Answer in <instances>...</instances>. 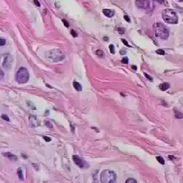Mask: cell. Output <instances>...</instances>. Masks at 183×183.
I'll return each instance as SVG.
<instances>
[{
	"mask_svg": "<svg viewBox=\"0 0 183 183\" xmlns=\"http://www.w3.org/2000/svg\"><path fill=\"white\" fill-rule=\"evenodd\" d=\"M70 33H71V35H73V37H77V36H78V34H77L76 32H75V30H71V32H70Z\"/></svg>",
	"mask_w": 183,
	"mask_h": 183,
	"instance_id": "cell-26",
	"label": "cell"
},
{
	"mask_svg": "<svg viewBox=\"0 0 183 183\" xmlns=\"http://www.w3.org/2000/svg\"><path fill=\"white\" fill-rule=\"evenodd\" d=\"M175 114L176 118H177V119H182V118H183V114L181 113L179 111L176 110V109L175 110Z\"/></svg>",
	"mask_w": 183,
	"mask_h": 183,
	"instance_id": "cell-13",
	"label": "cell"
},
{
	"mask_svg": "<svg viewBox=\"0 0 183 183\" xmlns=\"http://www.w3.org/2000/svg\"><path fill=\"white\" fill-rule=\"evenodd\" d=\"M156 53L158 54H160V55H164L165 54V52L163 50H162V49H158V50L156 51Z\"/></svg>",
	"mask_w": 183,
	"mask_h": 183,
	"instance_id": "cell-19",
	"label": "cell"
},
{
	"mask_svg": "<svg viewBox=\"0 0 183 183\" xmlns=\"http://www.w3.org/2000/svg\"><path fill=\"white\" fill-rule=\"evenodd\" d=\"M73 161L75 162V164H76L77 166H78L79 167H81V168H84V167L87 166L86 162H84L83 160H82L81 158H79L78 155H73Z\"/></svg>",
	"mask_w": 183,
	"mask_h": 183,
	"instance_id": "cell-8",
	"label": "cell"
},
{
	"mask_svg": "<svg viewBox=\"0 0 183 183\" xmlns=\"http://www.w3.org/2000/svg\"><path fill=\"white\" fill-rule=\"evenodd\" d=\"M177 1H179V2H183V0H177Z\"/></svg>",
	"mask_w": 183,
	"mask_h": 183,
	"instance_id": "cell-35",
	"label": "cell"
},
{
	"mask_svg": "<svg viewBox=\"0 0 183 183\" xmlns=\"http://www.w3.org/2000/svg\"><path fill=\"white\" fill-rule=\"evenodd\" d=\"M124 18L125 19V20H126L128 22H131V20H130V18H129V17H128V15H124Z\"/></svg>",
	"mask_w": 183,
	"mask_h": 183,
	"instance_id": "cell-28",
	"label": "cell"
},
{
	"mask_svg": "<svg viewBox=\"0 0 183 183\" xmlns=\"http://www.w3.org/2000/svg\"><path fill=\"white\" fill-rule=\"evenodd\" d=\"M3 155L5 156L6 158H9L10 160H12V161H17L18 158L15 155H14L13 154H12V153H4L3 154Z\"/></svg>",
	"mask_w": 183,
	"mask_h": 183,
	"instance_id": "cell-10",
	"label": "cell"
},
{
	"mask_svg": "<svg viewBox=\"0 0 183 183\" xmlns=\"http://www.w3.org/2000/svg\"><path fill=\"white\" fill-rule=\"evenodd\" d=\"M132 68H133V69L134 70H135L137 69V68H136V67H135V65H133V66H132Z\"/></svg>",
	"mask_w": 183,
	"mask_h": 183,
	"instance_id": "cell-34",
	"label": "cell"
},
{
	"mask_svg": "<svg viewBox=\"0 0 183 183\" xmlns=\"http://www.w3.org/2000/svg\"><path fill=\"white\" fill-rule=\"evenodd\" d=\"M62 22H64V25H65V27H69V24H68V22H67L66 20H65V19H63Z\"/></svg>",
	"mask_w": 183,
	"mask_h": 183,
	"instance_id": "cell-27",
	"label": "cell"
},
{
	"mask_svg": "<svg viewBox=\"0 0 183 183\" xmlns=\"http://www.w3.org/2000/svg\"><path fill=\"white\" fill-rule=\"evenodd\" d=\"M118 32H119V33L120 35H123L125 33V29H124V28H122V27L118 28Z\"/></svg>",
	"mask_w": 183,
	"mask_h": 183,
	"instance_id": "cell-20",
	"label": "cell"
},
{
	"mask_svg": "<svg viewBox=\"0 0 183 183\" xmlns=\"http://www.w3.org/2000/svg\"><path fill=\"white\" fill-rule=\"evenodd\" d=\"M18 175L19 179H22V180H24V175H23V172L22 168H19L18 169Z\"/></svg>",
	"mask_w": 183,
	"mask_h": 183,
	"instance_id": "cell-14",
	"label": "cell"
},
{
	"mask_svg": "<svg viewBox=\"0 0 183 183\" xmlns=\"http://www.w3.org/2000/svg\"><path fill=\"white\" fill-rule=\"evenodd\" d=\"M5 44H6V40L1 38V39H0V45H1V46H4Z\"/></svg>",
	"mask_w": 183,
	"mask_h": 183,
	"instance_id": "cell-18",
	"label": "cell"
},
{
	"mask_svg": "<svg viewBox=\"0 0 183 183\" xmlns=\"http://www.w3.org/2000/svg\"><path fill=\"white\" fill-rule=\"evenodd\" d=\"M159 87L162 91H166L168 89V88L170 87V85H169V84H168V83H166V82H165V83L160 84Z\"/></svg>",
	"mask_w": 183,
	"mask_h": 183,
	"instance_id": "cell-11",
	"label": "cell"
},
{
	"mask_svg": "<svg viewBox=\"0 0 183 183\" xmlns=\"http://www.w3.org/2000/svg\"><path fill=\"white\" fill-rule=\"evenodd\" d=\"M121 40H122V42L123 43H124V45H127V46L128 47H131V45H129V44H128V41H127L126 40H125V39H121Z\"/></svg>",
	"mask_w": 183,
	"mask_h": 183,
	"instance_id": "cell-24",
	"label": "cell"
},
{
	"mask_svg": "<svg viewBox=\"0 0 183 183\" xmlns=\"http://www.w3.org/2000/svg\"><path fill=\"white\" fill-rule=\"evenodd\" d=\"M135 5L138 8L145 10H152L153 8V3L149 0H136Z\"/></svg>",
	"mask_w": 183,
	"mask_h": 183,
	"instance_id": "cell-6",
	"label": "cell"
},
{
	"mask_svg": "<svg viewBox=\"0 0 183 183\" xmlns=\"http://www.w3.org/2000/svg\"><path fill=\"white\" fill-rule=\"evenodd\" d=\"M73 87H74V88H75V89H76L77 91H82V85H81V84H79L78 82H73Z\"/></svg>",
	"mask_w": 183,
	"mask_h": 183,
	"instance_id": "cell-12",
	"label": "cell"
},
{
	"mask_svg": "<svg viewBox=\"0 0 183 183\" xmlns=\"http://www.w3.org/2000/svg\"><path fill=\"white\" fill-rule=\"evenodd\" d=\"M122 62L123 63V64H128V57L122 58Z\"/></svg>",
	"mask_w": 183,
	"mask_h": 183,
	"instance_id": "cell-22",
	"label": "cell"
},
{
	"mask_svg": "<svg viewBox=\"0 0 183 183\" xmlns=\"http://www.w3.org/2000/svg\"><path fill=\"white\" fill-rule=\"evenodd\" d=\"M47 58L52 62H59L65 59V55L59 49H54V50L48 52L47 54Z\"/></svg>",
	"mask_w": 183,
	"mask_h": 183,
	"instance_id": "cell-5",
	"label": "cell"
},
{
	"mask_svg": "<svg viewBox=\"0 0 183 183\" xmlns=\"http://www.w3.org/2000/svg\"><path fill=\"white\" fill-rule=\"evenodd\" d=\"M154 1L158 2V3H160V4H164V3H165L164 0H154Z\"/></svg>",
	"mask_w": 183,
	"mask_h": 183,
	"instance_id": "cell-29",
	"label": "cell"
},
{
	"mask_svg": "<svg viewBox=\"0 0 183 183\" xmlns=\"http://www.w3.org/2000/svg\"><path fill=\"white\" fill-rule=\"evenodd\" d=\"M125 183H137V182H136V180H135V179L130 178V179H127Z\"/></svg>",
	"mask_w": 183,
	"mask_h": 183,
	"instance_id": "cell-16",
	"label": "cell"
},
{
	"mask_svg": "<svg viewBox=\"0 0 183 183\" xmlns=\"http://www.w3.org/2000/svg\"><path fill=\"white\" fill-rule=\"evenodd\" d=\"M109 48H110V52L111 54H114L115 53V50H114V45L113 44H111L110 45H109Z\"/></svg>",
	"mask_w": 183,
	"mask_h": 183,
	"instance_id": "cell-17",
	"label": "cell"
},
{
	"mask_svg": "<svg viewBox=\"0 0 183 183\" xmlns=\"http://www.w3.org/2000/svg\"><path fill=\"white\" fill-rule=\"evenodd\" d=\"M162 16L165 22L171 24H175L178 22V17L173 10L166 9L162 13Z\"/></svg>",
	"mask_w": 183,
	"mask_h": 183,
	"instance_id": "cell-2",
	"label": "cell"
},
{
	"mask_svg": "<svg viewBox=\"0 0 183 183\" xmlns=\"http://www.w3.org/2000/svg\"><path fill=\"white\" fill-rule=\"evenodd\" d=\"M2 118L5 121H10V119H9V117L7 115H5V114H3V115H2Z\"/></svg>",
	"mask_w": 183,
	"mask_h": 183,
	"instance_id": "cell-23",
	"label": "cell"
},
{
	"mask_svg": "<svg viewBox=\"0 0 183 183\" xmlns=\"http://www.w3.org/2000/svg\"><path fill=\"white\" fill-rule=\"evenodd\" d=\"M34 3H35V5H36V6H38V7H40V2L38 1V0H35V1H34Z\"/></svg>",
	"mask_w": 183,
	"mask_h": 183,
	"instance_id": "cell-30",
	"label": "cell"
},
{
	"mask_svg": "<svg viewBox=\"0 0 183 183\" xmlns=\"http://www.w3.org/2000/svg\"><path fill=\"white\" fill-rule=\"evenodd\" d=\"M96 54H97V55L100 56V57H101V56H103V51H100V50L97 51Z\"/></svg>",
	"mask_w": 183,
	"mask_h": 183,
	"instance_id": "cell-25",
	"label": "cell"
},
{
	"mask_svg": "<svg viewBox=\"0 0 183 183\" xmlns=\"http://www.w3.org/2000/svg\"><path fill=\"white\" fill-rule=\"evenodd\" d=\"M16 81L20 84H24L28 82L29 74L28 70L25 68H20L16 73Z\"/></svg>",
	"mask_w": 183,
	"mask_h": 183,
	"instance_id": "cell-4",
	"label": "cell"
},
{
	"mask_svg": "<svg viewBox=\"0 0 183 183\" xmlns=\"http://www.w3.org/2000/svg\"><path fill=\"white\" fill-rule=\"evenodd\" d=\"M156 159H157L158 161L160 163H161L162 165H164L165 164V161H164V160H163V158L160 157V156H158V157L156 158Z\"/></svg>",
	"mask_w": 183,
	"mask_h": 183,
	"instance_id": "cell-15",
	"label": "cell"
},
{
	"mask_svg": "<svg viewBox=\"0 0 183 183\" xmlns=\"http://www.w3.org/2000/svg\"><path fill=\"white\" fill-rule=\"evenodd\" d=\"M2 76H4V73H2V70H1V80H2Z\"/></svg>",
	"mask_w": 183,
	"mask_h": 183,
	"instance_id": "cell-33",
	"label": "cell"
},
{
	"mask_svg": "<svg viewBox=\"0 0 183 183\" xmlns=\"http://www.w3.org/2000/svg\"><path fill=\"white\" fill-rule=\"evenodd\" d=\"M144 75H145L146 78H147V79H148V80L151 81V82H152V81H153V78H152V76H150V75H148V74H147V73H144Z\"/></svg>",
	"mask_w": 183,
	"mask_h": 183,
	"instance_id": "cell-21",
	"label": "cell"
},
{
	"mask_svg": "<svg viewBox=\"0 0 183 183\" xmlns=\"http://www.w3.org/2000/svg\"><path fill=\"white\" fill-rule=\"evenodd\" d=\"M102 183H116L117 176L111 170H104L100 175Z\"/></svg>",
	"mask_w": 183,
	"mask_h": 183,
	"instance_id": "cell-3",
	"label": "cell"
},
{
	"mask_svg": "<svg viewBox=\"0 0 183 183\" xmlns=\"http://www.w3.org/2000/svg\"><path fill=\"white\" fill-rule=\"evenodd\" d=\"M103 13L105 16L108 18H111L114 15V11L112 10H110V9H103Z\"/></svg>",
	"mask_w": 183,
	"mask_h": 183,
	"instance_id": "cell-9",
	"label": "cell"
},
{
	"mask_svg": "<svg viewBox=\"0 0 183 183\" xmlns=\"http://www.w3.org/2000/svg\"><path fill=\"white\" fill-rule=\"evenodd\" d=\"M126 53H127L126 51L125 50V49H122V50L120 51V54H122V55H123V54H125Z\"/></svg>",
	"mask_w": 183,
	"mask_h": 183,
	"instance_id": "cell-32",
	"label": "cell"
},
{
	"mask_svg": "<svg viewBox=\"0 0 183 183\" xmlns=\"http://www.w3.org/2000/svg\"><path fill=\"white\" fill-rule=\"evenodd\" d=\"M12 62H13V58L10 54H5L4 56V61H3L2 65L4 68L9 69L12 65Z\"/></svg>",
	"mask_w": 183,
	"mask_h": 183,
	"instance_id": "cell-7",
	"label": "cell"
},
{
	"mask_svg": "<svg viewBox=\"0 0 183 183\" xmlns=\"http://www.w3.org/2000/svg\"><path fill=\"white\" fill-rule=\"evenodd\" d=\"M43 139H45V141H46L47 142L50 141H51V138H48V137H47V136H43Z\"/></svg>",
	"mask_w": 183,
	"mask_h": 183,
	"instance_id": "cell-31",
	"label": "cell"
},
{
	"mask_svg": "<svg viewBox=\"0 0 183 183\" xmlns=\"http://www.w3.org/2000/svg\"><path fill=\"white\" fill-rule=\"evenodd\" d=\"M154 29L155 32L156 36L160 38L162 40H167L169 36L168 29L161 23L158 22L154 24Z\"/></svg>",
	"mask_w": 183,
	"mask_h": 183,
	"instance_id": "cell-1",
	"label": "cell"
}]
</instances>
